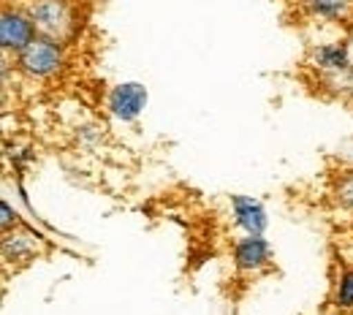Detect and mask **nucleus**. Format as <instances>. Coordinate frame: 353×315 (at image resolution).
Masks as SVG:
<instances>
[{"instance_id":"1","label":"nucleus","mask_w":353,"mask_h":315,"mask_svg":"<svg viewBox=\"0 0 353 315\" xmlns=\"http://www.w3.org/2000/svg\"><path fill=\"white\" fill-rule=\"evenodd\" d=\"M28 14L36 22V30L54 41H68L77 33L79 17L74 0H28Z\"/></svg>"},{"instance_id":"2","label":"nucleus","mask_w":353,"mask_h":315,"mask_svg":"<svg viewBox=\"0 0 353 315\" xmlns=\"http://www.w3.org/2000/svg\"><path fill=\"white\" fill-rule=\"evenodd\" d=\"M17 65L30 79H52L65 65V44L39 33L30 44L17 54Z\"/></svg>"},{"instance_id":"3","label":"nucleus","mask_w":353,"mask_h":315,"mask_svg":"<svg viewBox=\"0 0 353 315\" xmlns=\"http://www.w3.org/2000/svg\"><path fill=\"white\" fill-rule=\"evenodd\" d=\"M36 36H39V30H36V22L28 14V8L6 3L3 14H0V46H3V54H14L17 57Z\"/></svg>"},{"instance_id":"4","label":"nucleus","mask_w":353,"mask_h":315,"mask_svg":"<svg viewBox=\"0 0 353 315\" xmlns=\"http://www.w3.org/2000/svg\"><path fill=\"white\" fill-rule=\"evenodd\" d=\"M44 236L28 225L19 223L3 231V261L6 264H30L39 256H44Z\"/></svg>"},{"instance_id":"5","label":"nucleus","mask_w":353,"mask_h":315,"mask_svg":"<svg viewBox=\"0 0 353 315\" xmlns=\"http://www.w3.org/2000/svg\"><path fill=\"white\" fill-rule=\"evenodd\" d=\"M147 106V88L141 82H120L117 88L109 90L106 109L114 120L120 123H133Z\"/></svg>"},{"instance_id":"6","label":"nucleus","mask_w":353,"mask_h":315,"mask_svg":"<svg viewBox=\"0 0 353 315\" xmlns=\"http://www.w3.org/2000/svg\"><path fill=\"white\" fill-rule=\"evenodd\" d=\"M272 264V247L264 236H242L234 242V267L239 272L256 274Z\"/></svg>"},{"instance_id":"7","label":"nucleus","mask_w":353,"mask_h":315,"mask_svg":"<svg viewBox=\"0 0 353 315\" xmlns=\"http://www.w3.org/2000/svg\"><path fill=\"white\" fill-rule=\"evenodd\" d=\"M231 215L234 223L239 225L250 236H264L269 218H266L264 204L253 196H231Z\"/></svg>"},{"instance_id":"8","label":"nucleus","mask_w":353,"mask_h":315,"mask_svg":"<svg viewBox=\"0 0 353 315\" xmlns=\"http://www.w3.org/2000/svg\"><path fill=\"white\" fill-rule=\"evenodd\" d=\"M299 6L315 19L345 22L353 17V0H299Z\"/></svg>"},{"instance_id":"9","label":"nucleus","mask_w":353,"mask_h":315,"mask_svg":"<svg viewBox=\"0 0 353 315\" xmlns=\"http://www.w3.org/2000/svg\"><path fill=\"white\" fill-rule=\"evenodd\" d=\"M312 60L318 68L329 74H343L351 68V52L345 44H323L312 52Z\"/></svg>"},{"instance_id":"10","label":"nucleus","mask_w":353,"mask_h":315,"mask_svg":"<svg viewBox=\"0 0 353 315\" xmlns=\"http://www.w3.org/2000/svg\"><path fill=\"white\" fill-rule=\"evenodd\" d=\"M334 307L337 310H353V267H343L334 283Z\"/></svg>"},{"instance_id":"11","label":"nucleus","mask_w":353,"mask_h":315,"mask_svg":"<svg viewBox=\"0 0 353 315\" xmlns=\"http://www.w3.org/2000/svg\"><path fill=\"white\" fill-rule=\"evenodd\" d=\"M332 196H334V204H337L343 212H351L353 215V169L343 172V174L334 180Z\"/></svg>"},{"instance_id":"12","label":"nucleus","mask_w":353,"mask_h":315,"mask_svg":"<svg viewBox=\"0 0 353 315\" xmlns=\"http://www.w3.org/2000/svg\"><path fill=\"white\" fill-rule=\"evenodd\" d=\"M0 215H3V231H8V228H14V225H19V215L11 210V204L8 201H0Z\"/></svg>"}]
</instances>
